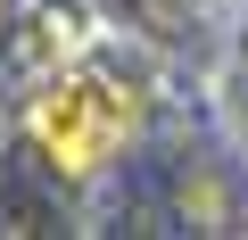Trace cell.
Instances as JSON below:
<instances>
[{
  "instance_id": "6da1fadb",
  "label": "cell",
  "mask_w": 248,
  "mask_h": 240,
  "mask_svg": "<svg viewBox=\"0 0 248 240\" xmlns=\"http://www.w3.org/2000/svg\"><path fill=\"white\" fill-rule=\"evenodd\" d=\"M124 133H133V99H124L108 75H58V83L33 99V141H42L66 174H91Z\"/></svg>"
}]
</instances>
